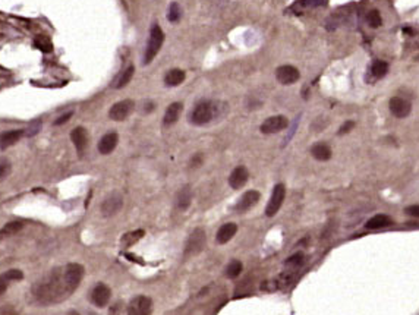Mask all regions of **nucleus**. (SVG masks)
<instances>
[{"mask_svg":"<svg viewBox=\"0 0 419 315\" xmlns=\"http://www.w3.org/2000/svg\"><path fill=\"white\" fill-rule=\"evenodd\" d=\"M72 115H73V112H67V113H65V115H62V116H59V117L54 120V125H56V126H60V125L66 123V122L72 117Z\"/></svg>","mask_w":419,"mask_h":315,"instance_id":"39","label":"nucleus"},{"mask_svg":"<svg viewBox=\"0 0 419 315\" xmlns=\"http://www.w3.org/2000/svg\"><path fill=\"white\" fill-rule=\"evenodd\" d=\"M134 73H135V67H134V65H129V66L120 73V76L117 78V83L115 84V87H116V88H123L125 85H128V84L131 83V80H132Z\"/></svg>","mask_w":419,"mask_h":315,"instance_id":"27","label":"nucleus"},{"mask_svg":"<svg viewBox=\"0 0 419 315\" xmlns=\"http://www.w3.org/2000/svg\"><path fill=\"white\" fill-rule=\"evenodd\" d=\"M388 107H390L391 115L394 117H399V119L407 117L412 112L410 101H407L406 99H402V97H393L388 103Z\"/></svg>","mask_w":419,"mask_h":315,"instance_id":"12","label":"nucleus"},{"mask_svg":"<svg viewBox=\"0 0 419 315\" xmlns=\"http://www.w3.org/2000/svg\"><path fill=\"white\" fill-rule=\"evenodd\" d=\"M367 22H368V25H369L371 28H378V27H381L383 19H381L380 12H378L377 9H372L371 12H368V15H367Z\"/></svg>","mask_w":419,"mask_h":315,"instance_id":"30","label":"nucleus"},{"mask_svg":"<svg viewBox=\"0 0 419 315\" xmlns=\"http://www.w3.org/2000/svg\"><path fill=\"white\" fill-rule=\"evenodd\" d=\"M353 126H355V122H352V120H349V122L343 123V125H342V128L339 129V135H343V133L351 132V131L353 129Z\"/></svg>","mask_w":419,"mask_h":315,"instance_id":"41","label":"nucleus"},{"mask_svg":"<svg viewBox=\"0 0 419 315\" xmlns=\"http://www.w3.org/2000/svg\"><path fill=\"white\" fill-rule=\"evenodd\" d=\"M404 213L410 217H415V218H419V205H409Z\"/></svg>","mask_w":419,"mask_h":315,"instance_id":"40","label":"nucleus"},{"mask_svg":"<svg viewBox=\"0 0 419 315\" xmlns=\"http://www.w3.org/2000/svg\"><path fill=\"white\" fill-rule=\"evenodd\" d=\"M24 136V129H14L0 133V149H6Z\"/></svg>","mask_w":419,"mask_h":315,"instance_id":"19","label":"nucleus"},{"mask_svg":"<svg viewBox=\"0 0 419 315\" xmlns=\"http://www.w3.org/2000/svg\"><path fill=\"white\" fill-rule=\"evenodd\" d=\"M40 129H41V122H40V120H37V122H34V123H31V125H30V129L24 131V135L33 136V135H35Z\"/></svg>","mask_w":419,"mask_h":315,"instance_id":"37","label":"nucleus"},{"mask_svg":"<svg viewBox=\"0 0 419 315\" xmlns=\"http://www.w3.org/2000/svg\"><path fill=\"white\" fill-rule=\"evenodd\" d=\"M35 46H37L41 51H44V53H49V51L53 50L51 41H50L47 37H37V38H35Z\"/></svg>","mask_w":419,"mask_h":315,"instance_id":"34","label":"nucleus"},{"mask_svg":"<svg viewBox=\"0 0 419 315\" xmlns=\"http://www.w3.org/2000/svg\"><path fill=\"white\" fill-rule=\"evenodd\" d=\"M289 126V120L285 116H271L266 119L261 125V132L263 133H277Z\"/></svg>","mask_w":419,"mask_h":315,"instance_id":"13","label":"nucleus"},{"mask_svg":"<svg viewBox=\"0 0 419 315\" xmlns=\"http://www.w3.org/2000/svg\"><path fill=\"white\" fill-rule=\"evenodd\" d=\"M393 224V220L391 217L385 216V214H377L374 217H371L367 223H365V227L368 230H377V229H384V227H388Z\"/></svg>","mask_w":419,"mask_h":315,"instance_id":"21","label":"nucleus"},{"mask_svg":"<svg viewBox=\"0 0 419 315\" xmlns=\"http://www.w3.org/2000/svg\"><path fill=\"white\" fill-rule=\"evenodd\" d=\"M117 142H119V135L116 132H110V133H106L100 142H99V151L100 154H110L115 151V148L117 147Z\"/></svg>","mask_w":419,"mask_h":315,"instance_id":"17","label":"nucleus"},{"mask_svg":"<svg viewBox=\"0 0 419 315\" xmlns=\"http://www.w3.org/2000/svg\"><path fill=\"white\" fill-rule=\"evenodd\" d=\"M24 227V223L21 220H14V221H9L8 224H5L2 229H0V239H6V238H11V236L19 233Z\"/></svg>","mask_w":419,"mask_h":315,"instance_id":"23","label":"nucleus"},{"mask_svg":"<svg viewBox=\"0 0 419 315\" xmlns=\"http://www.w3.org/2000/svg\"><path fill=\"white\" fill-rule=\"evenodd\" d=\"M260 197L261 195H260L258 191H248V192H245L240 197V199L237 201L236 207H235L236 213H246V211H249L260 201Z\"/></svg>","mask_w":419,"mask_h":315,"instance_id":"14","label":"nucleus"},{"mask_svg":"<svg viewBox=\"0 0 419 315\" xmlns=\"http://www.w3.org/2000/svg\"><path fill=\"white\" fill-rule=\"evenodd\" d=\"M112 298V290L107 284L104 283H99L93 292H91V302L93 305H96L97 308H104L107 306V303L110 302Z\"/></svg>","mask_w":419,"mask_h":315,"instance_id":"11","label":"nucleus"},{"mask_svg":"<svg viewBox=\"0 0 419 315\" xmlns=\"http://www.w3.org/2000/svg\"><path fill=\"white\" fill-rule=\"evenodd\" d=\"M205 232L202 229H195L186 241L185 245V255H197L205 247Z\"/></svg>","mask_w":419,"mask_h":315,"instance_id":"6","label":"nucleus"},{"mask_svg":"<svg viewBox=\"0 0 419 315\" xmlns=\"http://www.w3.org/2000/svg\"><path fill=\"white\" fill-rule=\"evenodd\" d=\"M303 261H305L303 254L298 252V254H293L292 257H289V258L285 261V265H286V267H293V268H296V267H301V265L303 264Z\"/></svg>","mask_w":419,"mask_h":315,"instance_id":"32","label":"nucleus"},{"mask_svg":"<svg viewBox=\"0 0 419 315\" xmlns=\"http://www.w3.org/2000/svg\"><path fill=\"white\" fill-rule=\"evenodd\" d=\"M285 197H286V188L283 183H277L274 188H273V192H271V198L267 204V208H266V214L267 217H274L279 210L282 208L283 205V201H285Z\"/></svg>","mask_w":419,"mask_h":315,"instance_id":"7","label":"nucleus"},{"mask_svg":"<svg viewBox=\"0 0 419 315\" xmlns=\"http://www.w3.org/2000/svg\"><path fill=\"white\" fill-rule=\"evenodd\" d=\"M248 178H249L248 169L243 167V166H239V167H236V169L230 173V176H229V185H230L233 189H240V188H243L245 183L248 182Z\"/></svg>","mask_w":419,"mask_h":315,"instance_id":"16","label":"nucleus"},{"mask_svg":"<svg viewBox=\"0 0 419 315\" xmlns=\"http://www.w3.org/2000/svg\"><path fill=\"white\" fill-rule=\"evenodd\" d=\"M322 3V0H298L296 5L302 6V8H314Z\"/></svg>","mask_w":419,"mask_h":315,"instance_id":"36","label":"nucleus"},{"mask_svg":"<svg viewBox=\"0 0 419 315\" xmlns=\"http://www.w3.org/2000/svg\"><path fill=\"white\" fill-rule=\"evenodd\" d=\"M70 139H72L78 154H82L84 149H85V147H87V144H88V132H87V129L82 128V126L75 128L70 132Z\"/></svg>","mask_w":419,"mask_h":315,"instance_id":"15","label":"nucleus"},{"mask_svg":"<svg viewBox=\"0 0 419 315\" xmlns=\"http://www.w3.org/2000/svg\"><path fill=\"white\" fill-rule=\"evenodd\" d=\"M144 234H145V232H144L142 229L132 230V232H128L126 234H123V236H122L120 242H122V245H123V247H132V245H135L139 239H142V238H144Z\"/></svg>","mask_w":419,"mask_h":315,"instance_id":"26","label":"nucleus"},{"mask_svg":"<svg viewBox=\"0 0 419 315\" xmlns=\"http://www.w3.org/2000/svg\"><path fill=\"white\" fill-rule=\"evenodd\" d=\"M236 232H237V226L235 224V223H226V224H223L220 229H218V232H217V234H216V239H217V242L218 244H227L233 236L236 234Z\"/></svg>","mask_w":419,"mask_h":315,"instance_id":"20","label":"nucleus"},{"mask_svg":"<svg viewBox=\"0 0 419 315\" xmlns=\"http://www.w3.org/2000/svg\"><path fill=\"white\" fill-rule=\"evenodd\" d=\"M276 78L277 81L283 85H290V84H295L299 78H301V73L299 70L292 66V65H283L280 67H277L276 70Z\"/></svg>","mask_w":419,"mask_h":315,"instance_id":"10","label":"nucleus"},{"mask_svg":"<svg viewBox=\"0 0 419 315\" xmlns=\"http://www.w3.org/2000/svg\"><path fill=\"white\" fill-rule=\"evenodd\" d=\"M122 207H123V197H122V194L120 192H112L103 199L100 210H101V214L106 218H110V217L116 216L122 210Z\"/></svg>","mask_w":419,"mask_h":315,"instance_id":"5","label":"nucleus"},{"mask_svg":"<svg viewBox=\"0 0 419 315\" xmlns=\"http://www.w3.org/2000/svg\"><path fill=\"white\" fill-rule=\"evenodd\" d=\"M82 277H84V267L81 264L72 263L66 265V268L63 270V280H65V284L69 293L76 290Z\"/></svg>","mask_w":419,"mask_h":315,"instance_id":"4","label":"nucleus"},{"mask_svg":"<svg viewBox=\"0 0 419 315\" xmlns=\"http://www.w3.org/2000/svg\"><path fill=\"white\" fill-rule=\"evenodd\" d=\"M185 81V72L181 69H172L166 73L164 76V84L167 87H178Z\"/></svg>","mask_w":419,"mask_h":315,"instance_id":"22","label":"nucleus"},{"mask_svg":"<svg viewBox=\"0 0 419 315\" xmlns=\"http://www.w3.org/2000/svg\"><path fill=\"white\" fill-rule=\"evenodd\" d=\"M5 276H6L11 282H14V280H22V279H24V273H22L21 270H9V271L5 273Z\"/></svg>","mask_w":419,"mask_h":315,"instance_id":"35","label":"nucleus"},{"mask_svg":"<svg viewBox=\"0 0 419 315\" xmlns=\"http://www.w3.org/2000/svg\"><path fill=\"white\" fill-rule=\"evenodd\" d=\"M216 113H217V104L211 101H202L194 109L191 120L195 125H207L214 119Z\"/></svg>","mask_w":419,"mask_h":315,"instance_id":"3","label":"nucleus"},{"mask_svg":"<svg viewBox=\"0 0 419 315\" xmlns=\"http://www.w3.org/2000/svg\"><path fill=\"white\" fill-rule=\"evenodd\" d=\"M12 166L8 159H0V182L5 181L11 175Z\"/></svg>","mask_w":419,"mask_h":315,"instance_id":"33","label":"nucleus"},{"mask_svg":"<svg viewBox=\"0 0 419 315\" xmlns=\"http://www.w3.org/2000/svg\"><path fill=\"white\" fill-rule=\"evenodd\" d=\"M33 293L35 299L43 303L59 302L62 298L70 295L69 290L66 289L62 270H53L50 276H47L33 287Z\"/></svg>","mask_w":419,"mask_h":315,"instance_id":"1","label":"nucleus"},{"mask_svg":"<svg viewBox=\"0 0 419 315\" xmlns=\"http://www.w3.org/2000/svg\"><path fill=\"white\" fill-rule=\"evenodd\" d=\"M9 283H11V280H9L5 274L0 276V295H3V293L6 292V289H8Z\"/></svg>","mask_w":419,"mask_h":315,"instance_id":"38","label":"nucleus"},{"mask_svg":"<svg viewBox=\"0 0 419 315\" xmlns=\"http://www.w3.org/2000/svg\"><path fill=\"white\" fill-rule=\"evenodd\" d=\"M163 43H164V33L161 31V28L158 25H154L151 28V31H150L147 49H145V56H144V63L145 65H148V63H151L154 60V57L160 51Z\"/></svg>","mask_w":419,"mask_h":315,"instance_id":"2","label":"nucleus"},{"mask_svg":"<svg viewBox=\"0 0 419 315\" xmlns=\"http://www.w3.org/2000/svg\"><path fill=\"white\" fill-rule=\"evenodd\" d=\"M371 72L375 78H383L388 72V63L384 60H375L371 66Z\"/></svg>","mask_w":419,"mask_h":315,"instance_id":"28","label":"nucleus"},{"mask_svg":"<svg viewBox=\"0 0 419 315\" xmlns=\"http://www.w3.org/2000/svg\"><path fill=\"white\" fill-rule=\"evenodd\" d=\"M191 201H192V192H191V188L189 186H184L179 192H178V197H176V207L179 210H186L189 205H191Z\"/></svg>","mask_w":419,"mask_h":315,"instance_id":"25","label":"nucleus"},{"mask_svg":"<svg viewBox=\"0 0 419 315\" xmlns=\"http://www.w3.org/2000/svg\"><path fill=\"white\" fill-rule=\"evenodd\" d=\"M135 109V103L132 100H122L117 101L116 104L112 106V109L109 110V117L115 122H122L125 119H128L131 116V113Z\"/></svg>","mask_w":419,"mask_h":315,"instance_id":"8","label":"nucleus"},{"mask_svg":"<svg viewBox=\"0 0 419 315\" xmlns=\"http://www.w3.org/2000/svg\"><path fill=\"white\" fill-rule=\"evenodd\" d=\"M182 110H184V104L182 103H172L169 107H167L166 113H164V117H163V125L164 126H170L173 123H176L182 115Z\"/></svg>","mask_w":419,"mask_h":315,"instance_id":"18","label":"nucleus"},{"mask_svg":"<svg viewBox=\"0 0 419 315\" xmlns=\"http://www.w3.org/2000/svg\"><path fill=\"white\" fill-rule=\"evenodd\" d=\"M152 312V300L148 296H135L128 305L129 315H150Z\"/></svg>","mask_w":419,"mask_h":315,"instance_id":"9","label":"nucleus"},{"mask_svg":"<svg viewBox=\"0 0 419 315\" xmlns=\"http://www.w3.org/2000/svg\"><path fill=\"white\" fill-rule=\"evenodd\" d=\"M182 17V9L179 6V3L173 2L169 8V14H167V18H169L170 22H178Z\"/></svg>","mask_w":419,"mask_h":315,"instance_id":"31","label":"nucleus"},{"mask_svg":"<svg viewBox=\"0 0 419 315\" xmlns=\"http://www.w3.org/2000/svg\"><path fill=\"white\" fill-rule=\"evenodd\" d=\"M311 154L315 157L318 162H327V160L331 159V148L327 144L319 142V144H315L311 148Z\"/></svg>","mask_w":419,"mask_h":315,"instance_id":"24","label":"nucleus"},{"mask_svg":"<svg viewBox=\"0 0 419 315\" xmlns=\"http://www.w3.org/2000/svg\"><path fill=\"white\" fill-rule=\"evenodd\" d=\"M242 270H243V265H242V263L240 261H232L229 265H227V270H226V274H227V277L229 279H236L240 273H242Z\"/></svg>","mask_w":419,"mask_h":315,"instance_id":"29","label":"nucleus"}]
</instances>
